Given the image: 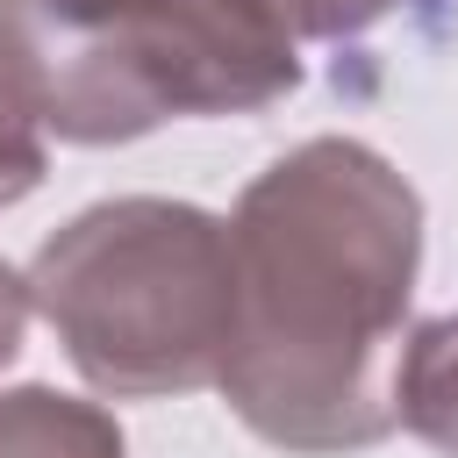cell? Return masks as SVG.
Segmentation results:
<instances>
[{"label": "cell", "instance_id": "6da1fadb", "mask_svg": "<svg viewBox=\"0 0 458 458\" xmlns=\"http://www.w3.org/2000/svg\"><path fill=\"white\" fill-rule=\"evenodd\" d=\"M422 272V193L358 136L272 157L229 215V415L293 458L386 444Z\"/></svg>", "mask_w": 458, "mask_h": 458}, {"label": "cell", "instance_id": "9c48e42d", "mask_svg": "<svg viewBox=\"0 0 458 458\" xmlns=\"http://www.w3.org/2000/svg\"><path fill=\"white\" fill-rule=\"evenodd\" d=\"M57 7H107V0H57Z\"/></svg>", "mask_w": 458, "mask_h": 458}, {"label": "cell", "instance_id": "ba28073f", "mask_svg": "<svg viewBox=\"0 0 458 458\" xmlns=\"http://www.w3.org/2000/svg\"><path fill=\"white\" fill-rule=\"evenodd\" d=\"M21 329H29V279L0 258V372L21 358Z\"/></svg>", "mask_w": 458, "mask_h": 458}, {"label": "cell", "instance_id": "52a82bcc", "mask_svg": "<svg viewBox=\"0 0 458 458\" xmlns=\"http://www.w3.org/2000/svg\"><path fill=\"white\" fill-rule=\"evenodd\" d=\"M43 172H50V150H43V129L0 93V208H14V200H29L36 186H43Z\"/></svg>", "mask_w": 458, "mask_h": 458}, {"label": "cell", "instance_id": "3957f363", "mask_svg": "<svg viewBox=\"0 0 458 458\" xmlns=\"http://www.w3.org/2000/svg\"><path fill=\"white\" fill-rule=\"evenodd\" d=\"M29 308L64 344L72 372L114 401H172L215 386L229 344V222L122 193L79 208L29 258Z\"/></svg>", "mask_w": 458, "mask_h": 458}, {"label": "cell", "instance_id": "5b68a950", "mask_svg": "<svg viewBox=\"0 0 458 458\" xmlns=\"http://www.w3.org/2000/svg\"><path fill=\"white\" fill-rule=\"evenodd\" d=\"M394 422L429 451L458 458V315H429L401 336L394 358Z\"/></svg>", "mask_w": 458, "mask_h": 458}, {"label": "cell", "instance_id": "8992f818", "mask_svg": "<svg viewBox=\"0 0 458 458\" xmlns=\"http://www.w3.org/2000/svg\"><path fill=\"white\" fill-rule=\"evenodd\" d=\"M272 7L286 14V29H293L301 43H351V36H365V29H379L386 14L422 7V0H272Z\"/></svg>", "mask_w": 458, "mask_h": 458}, {"label": "cell", "instance_id": "7a4b0ae2", "mask_svg": "<svg viewBox=\"0 0 458 458\" xmlns=\"http://www.w3.org/2000/svg\"><path fill=\"white\" fill-rule=\"evenodd\" d=\"M308 79L272 0H0V93L57 143H136L186 114H258Z\"/></svg>", "mask_w": 458, "mask_h": 458}, {"label": "cell", "instance_id": "277c9868", "mask_svg": "<svg viewBox=\"0 0 458 458\" xmlns=\"http://www.w3.org/2000/svg\"><path fill=\"white\" fill-rule=\"evenodd\" d=\"M0 458H129L100 401L57 386H0Z\"/></svg>", "mask_w": 458, "mask_h": 458}]
</instances>
